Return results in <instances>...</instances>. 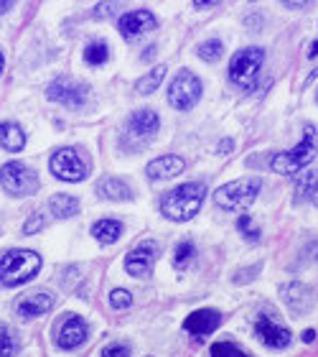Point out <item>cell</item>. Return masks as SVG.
Masks as SVG:
<instances>
[{
    "mask_svg": "<svg viewBox=\"0 0 318 357\" xmlns=\"http://www.w3.org/2000/svg\"><path fill=\"white\" fill-rule=\"evenodd\" d=\"M204 197H207V186L201 181H189V184L176 186L173 192L163 197L161 212L163 217H168L170 222H186V220L199 215Z\"/></svg>",
    "mask_w": 318,
    "mask_h": 357,
    "instance_id": "cell-1",
    "label": "cell"
},
{
    "mask_svg": "<svg viewBox=\"0 0 318 357\" xmlns=\"http://www.w3.org/2000/svg\"><path fill=\"white\" fill-rule=\"evenodd\" d=\"M318 153V135H316V128L308 123L303 128V138L298 146H293L290 151H283L278 156H273V172L275 174H283V176H293V174H301L305 172V166L311 164L313 158Z\"/></svg>",
    "mask_w": 318,
    "mask_h": 357,
    "instance_id": "cell-2",
    "label": "cell"
},
{
    "mask_svg": "<svg viewBox=\"0 0 318 357\" xmlns=\"http://www.w3.org/2000/svg\"><path fill=\"white\" fill-rule=\"evenodd\" d=\"M41 271V258L33 250H8L0 255V283L13 289L31 281Z\"/></svg>",
    "mask_w": 318,
    "mask_h": 357,
    "instance_id": "cell-3",
    "label": "cell"
},
{
    "mask_svg": "<svg viewBox=\"0 0 318 357\" xmlns=\"http://www.w3.org/2000/svg\"><path fill=\"white\" fill-rule=\"evenodd\" d=\"M260 189H262V178L244 176V178H237V181H230V184L219 186L214 192V202H216V207L234 212V209L250 207L252 202L257 199Z\"/></svg>",
    "mask_w": 318,
    "mask_h": 357,
    "instance_id": "cell-4",
    "label": "cell"
},
{
    "mask_svg": "<svg viewBox=\"0 0 318 357\" xmlns=\"http://www.w3.org/2000/svg\"><path fill=\"white\" fill-rule=\"evenodd\" d=\"M262 61H265V52L257 49V46H247L242 52H237L230 61V79L237 87L252 89L260 77V69H262Z\"/></svg>",
    "mask_w": 318,
    "mask_h": 357,
    "instance_id": "cell-5",
    "label": "cell"
},
{
    "mask_svg": "<svg viewBox=\"0 0 318 357\" xmlns=\"http://www.w3.org/2000/svg\"><path fill=\"white\" fill-rule=\"evenodd\" d=\"M49 169H51L54 176L61 178V181H69V184L84 181L89 174V164L77 149H59L49 161Z\"/></svg>",
    "mask_w": 318,
    "mask_h": 357,
    "instance_id": "cell-6",
    "label": "cell"
},
{
    "mask_svg": "<svg viewBox=\"0 0 318 357\" xmlns=\"http://www.w3.org/2000/svg\"><path fill=\"white\" fill-rule=\"evenodd\" d=\"M0 184L13 197H29V194L38 192L36 172L29 169L26 164H18V161H10L0 169Z\"/></svg>",
    "mask_w": 318,
    "mask_h": 357,
    "instance_id": "cell-7",
    "label": "cell"
},
{
    "mask_svg": "<svg viewBox=\"0 0 318 357\" xmlns=\"http://www.w3.org/2000/svg\"><path fill=\"white\" fill-rule=\"evenodd\" d=\"M201 92H204V87H201V79L193 72H189V69H184L181 75L170 82L168 87V102L176 107V110H191L193 105L201 100Z\"/></svg>",
    "mask_w": 318,
    "mask_h": 357,
    "instance_id": "cell-8",
    "label": "cell"
},
{
    "mask_svg": "<svg viewBox=\"0 0 318 357\" xmlns=\"http://www.w3.org/2000/svg\"><path fill=\"white\" fill-rule=\"evenodd\" d=\"M158 128H161V118H158L156 110H135L127 118L122 138L125 141H138V146H143V143H148L158 133Z\"/></svg>",
    "mask_w": 318,
    "mask_h": 357,
    "instance_id": "cell-9",
    "label": "cell"
},
{
    "mask_svg": "<svg viewBox=\"0 0 318 357\" xmlns=\"http://www.w3.org/2000/svg\"><path fill=\"white\" fill-rule=\"evenodd\" d=\"M158 255H161V245L156 240H143L141 245H135L125 258V271L135 278H143L148 275L156 266Z\"/></svg>",
    "mask_w": 318,
    "mask_h": 357,
    "instance_id": "cell-10",
    "label": "cell"
},
{
    "mask_svg": "<svg viewBox=\"0 0 318 357\" xmlns=\"http://www.w3.org/2000/svg\"><path fill=\"white\" fill-rule=\"evenodd\" d=\"M87 84L77 82V79H69V77H61L56 82L49 84L46 89V97L51 100V102H61L67 105V107H81V105L87 102Z\"/></svg>",
    "mask_w": 318,
    "mask_h": 357,
    "instance_id": "cell-11",
    "label": "cell"
},
{
    "mask_svg": "<svg viewBox=\"0 0 318 357\" xmlns=\"http://www.w3.org/2000/svg\"><path fill=\"white\" fill-rule=\"evenodd\" d=\"M255 335H257L260 342L273 347V350H285L290 344V340H293L290 329L278 324L273 317H257V321H255Z\"/></svg>",
    "mask_w": 318,
    "mask_h": 357,
    "instance_id": "cell-12",
    "label": "cell"
},
{
    "mask_svg": "<svg viewBox=\"0 0 318 357\" xmlns=\"http://www.w3.org/2000/svg\"><path fill=\"white\" fill-rule=\"evenodd\" d=\"M87 321L77 317V314H69V317H64L59 329H56V342H59L61 350H74V347L87 342Z\"/></svg>",
    "mask_w": 318,
    "mask_h": 357,
    "instance_id": "cell-13",
    "label": "cell"
},
{
    "mask_svg": "<svg viewBox=\"0 0 318 357\" xmlns=\"http://www.w3.org/2000/svg\"><path fill=\"white\" fill-rule=\"evenodd\" d=\"M156 26H158V21L150 10H130V13H125L118 21L120 33H122L125 38L141 36V33H145V31H153Z\"/></svg>",
    "mask_w": 318,
    "mask_h": 357,
    "instance_id": "cell-14",
    "label": "cell"
},
{
    "mask_svg": "<svg viewBox=\"0 0 318 357\" xmlns=\"http://www.w3.org/2000/svg\"><path fill=\"white\" fill-rule=\"evenodd\" d=\"M54 309V296L51 294H46V291H36V294H26L21 296L18 306H15V312L21 319H36L41 314H49Z\"/></svg>",
    "mask_w": 318,
    "mask_h": 357,
    "instance_id": "cell-15",
    "label": "cell"
},
{
    "mask_svg": "<svg viewBox=\"0 0 318 357\" xmlns=\"http://www.w3.org/2000/svg\"><path fill=\"white\" fill-rule=\"evenodd\" d=\"M219 324H222L219 312H214V309H199V312H193L186 317L184 329L193 337H204V335H212Z\"/></svg>",
    "mask_w": 318,
    "mask_h": 357,
    "instance_id": "cell-16",
    "label": "cell"
},
{
    "mask_svg": "<svg viewBox=\"0 0 318 357\" xmlns=\"http://www.w3.org/2000/svg\"><path fill=\"white\" fill-rule=\"evenodd\" d=\"M283 298H285V304L290 306L293 314L311 312V306H313V291L301 281H293V283H288V286H283Z\"/></svg>",
    "mask_w": 318,
    "mask_h": 357,
    "instance_id": "cell-17",
    "label": "cell"
},
{
    "mask_svg": "<svg viewBox=\"0 0 318 357\" xmlns=\"http://www.w3.org/2000/svg\"><path fill=\"white\" fill-rule=\"evenodd\" d=\"M186 164L181 156H173V153H168V156H161V158H153L148 166H145V176L148 178H173L178 176V174L184 172Z\"/></svg>",
    "mask_w": 318,
    "mask_h": 357,
    "instance_id": "cell-18",
    "label": "cell"
},
{
    "mask_svg": "<svg viewBox=\"0 0 318 357\" xmlns=\"http://www.w3.org/2000/svg\"><path fill=\"white\" fill-rule=\"evenodd\" d=\"M97 194L104 197V199H112V202H130L133 199V189L122 181V178H115V176H107L102 178L100 184H97Z\"/></svg>",
    "mask_w": 318,
    "mask_h": 357,
    "instance_id": "cell-19",
    "label": "cell"
},
{
    "mask_svg": "<svg viewBox=\"0 0 318 357\" xmlns=\"http://www.w3.org/2000/svg\"><path fill=\"white\" fill-rule=\"evenodd\" d=\"M26 146V133L21 130V126L15 123H3L0 126V149L6 151H21Z\"/></svg>",
    "mask_w": 318,
    "mask_h": 357,
    "instance_id": "cell-20",
    "label": "cell"
},
{
    "mask_svg": "<svg viewBox=\"0 0 318 357\" xmlns=\"http://www.w3.org/2000/svg\"><path fill=\"white\" fill-rule=\"evenodd\" d=\"M49 207H51L54 217L67 220V217H74L79 212V199H77L74 194H54Z\"/></svg>",
    "mask_w": 318,
    "mask_h": 357,
    "instance_id": "cell-21",
    "label": "cell"
},
{
    "mask_svg": "<svg viewBox=\"0 0 318 357\" xmlns=\"http://www.w3.org/2000/svg\"><path fill=\"white\" fill-rule=\"evenodd\" d=\"M120 235H122V222H118V220H100L92 225V238H97L104 245L115 243Z\"/></svg>",
    "mask_w": 318,
    "mask_h": 357,
    "instance_id": "cell-22",
    "label": "cell"
},
{
    "mask_svg": "<svg viewBox=\"0 0 318 357\" xmlns=\"http://www.w3.org/2000/svg\"><path fill=\"white\" fill-rule=\"evenodd\" d=\"M318 192V169L303 172L296 181V204H303L305 199H311Z\"/></svg>",
    "mask_w": 318,
    "mask_h": 357,
    "instance_id": "cell-23",
    "label": "cell"
},
{
    "mask_svg": "<svg viewBox=\"0 0 318 357\" xmlns=\"http://www.w3.org/2000/svg\"><path fill=\"white\" fill-rule=\"evenodd\" d=\"M163 77H166V67H153L148 75H143L138 82H135V92L138 95H150V92H156L158 84L163 82Z\"/></svg>",
    "mask_w": 318,
    "mask_h": 357,
    "instance_id": "cell-24",
    "label": "cell"
},
{
    "mask_svg": "<svg viewBox=\"0 0 318 357\" xmlns=\"http://www.w3.org/2000/svg\"><path fill=\"white\" fill-rule=\"evenodd\" d=\"M107 59H110V46L104 44V41H92V44H87V49H84V61H87L89 67H100V64H104Z\"/></svg>",
    "mask_w": 318,
    "mask_h": 357,
    "instance_id": "cell-25",
    "label": "cell"
},
{
    "mask_svg": "<svg viewBox=\"0 0 318 357\" xmlns=\"http://www.w3.org/2000/svg\"><path fill=\"white\" fill-rule=\"evenodd\" d=\"M18 355V340L13 329L8 324H0V357H15Z\"/></svg>",
    "mask_w": 318,
    "mask_h": 357,
    "instance_id": "cell-26",
    "label": "cell"
},
{
    "mask_svg": "<svg viewBox=\"0 0 318 357\" xmlns=\"http://www.w3.org/2000/svg\"><path fill=\"white\" fill-rule=\"evenodd\" d=\"M196 258V248H193L191 240H184V243H178L176 253H173V266L181 271V268H189L191 261Z\"/></svg>",
    "mask_w": 318,
    "mask_h": 357,
    "instance_id": "cell-27",
    "label": "cell"
},
{
    "mask_svg": "<svg viewBox=\"0 0 318 357\" xmlns=\"http://www.w3.org/2000/svg\"><path fill=\"white\" fill-rule=\"evenodd\" d=\"M212 357H252L250 352L239 350L237 344L224 340V342H214L212 344Z\"/></svg>",
    "mask_w": 318,
    "mask_h": 357,
    "instance_id": "cell-28",
    "label": "cell"
},
{
    "mask_svg": "<svg viewBox=\"0 0 318 357\" xmlns=\"http://www.w3.org/2000/svg\"><path fill=\"white\" fill-rule=\"evenodd\" d=\"M224 54V44L219 38H209L204 44H199V56L207 61H219V56Z\"/></svg>",
    "mask_w": 318,
    "mask_h": 357,
    "instance_id": "cell-29",
    "label": "cell"
},
{
    "mask_svg": "<svg viewBox=\"0 0 318 357\" xmlns=\"http://www.w3.org/2000/svg\"><path fill=\"white\" fill-rule=\"evenodd\" d=\"M237 227H239V232H242L244 238L250 240V243H257V240H260V230H257V225L252 222V217L242 215L237 220Z\"/></svg>",
    "mask_w": 318,
    "mask_h": 357,
    "instance_id": "cell-30",
    "label": "cell"
},
{
    "mask_svg": "<svg viewBox=\"0 0 318 357\" xmlns=\"http://www.w3.org/2000/svg\"><path fill=\"white\" fill-rule=\"evenodd\" d=\"M130 304H133V296H130V291L115 289L110 294V306H112V309L122 312V309H130Z\"/></svg>",
    "mask_w": 318,
    "mask_h": 357,
    "instance_id": "cell-31",
    "label": "cell"
},
{
    "mask_svg": "<svg viewBox=\"0 0 318 357\" xmlns=\"http://www.w3.org/2000/svg\"><path fill=\"white\" fill-rule=\"evenodd\" d=\"M44 225H46L44 215H41V212H36V215H31L29 222L23 225V232H26V235H33V232L44 230Z\"/></svg>",
    "mask_w": 318,
    "mask_h": 357,
    "instance_id": "cell-32",
    "label": "cell"
},
{
    "mask_svg": "<svg viewBox=\"0 0 318 357\" xmlns=\"http://www.w3.org/2000/svg\"><path fill=\"white\" fill-rule=\"evenodd\" d=\"M100 357H130V347L127 344H107Z\"/></svg>",
    "mask_w": 318,
    "mask_h": 357,
    "instance_id": "cell-33",
    "label": "cell"
},
{
    "mask_svg": "<svg viewBox=\"0 0 318 357\" xmlns=\"http://www.w3.org/2000/svg\"><path fill=\"white\" fill-rule=\"evenodd\" d=\"M216 149H219V153H227V151L234 149V143H232L230 138H227V141H219V146H216Z\"/></svg>",
    "mask_w": 318,
    "mask_h": 357,
    "instance_id": "cell-34",
    "label": "cell"
},
{
    "mask_svg": "<svg viewBox=\"0 0 318 357\" xmlns=\"http://www.w3.org/2000/svg\"><path fill=\"white\" fill-rule=\"evenodd\" d=\"M313 340H316V332H313V329H305V332H303V342H313Z\"/></svg>",
    "mask_w": 318,
    "mask_h": 357,
    "instance_id": "cell-35",
    "label": "cell"
},
{
    "mask_svg": "<svg viewBox=\"0 0 318 357\" xmlns=\"http://www.w3.org/2000/svg\"><path fill=\"white\" fill-rule=\"evenodd\" d=\"M10 8H13L10 0H0V13H6V10H10Z\"/></svg>",
    "mask_w": 318,
    "mask_h": 357,
    "instance_id": "cell-36",
    "label": "cell"
},
{
    "mask_svg": "<svg viewBox=\"0 0 318 357\" xmlns=\"http://www.w3.org/2000/svg\"><path fill=\"white\" fill-rule=\"evenodd\" d=\"M285 8H293V10H298V8H305V3H285Z\"/></svg>",
    "mask_w": 318,
    "mask_h": 357,
    "instance_id": "cell-37",
    "label": "cell"
},
{
    "mask_svg": "<svg viewBox=\"0 0 318 357\" xmlns=\"http://www.w3.org/2000/svg\"><path fill=\"white\" fill-rule=\"evenodd\" d=\"M308 56H313V59H316V56H318V44L311 46V54H308Z\"/></svg>",
    "mask_w": 318,
    "mask_h": 357,
    "instance_id": "cell-38",
    "label": "cell"
},
{
    "mask_svg": "<svg viewBox=\"0 0 318 357\" xmlns=\"http://www.w3.org/2000/svg\"><path fill=\"white\" fill-rule=\"evenodd\" d=\"M3 67H6V59H3V54H0V75H3Z\"/></svg>",
    "mask_w": 318,
    "mask_h": 357,
    "instance_id": "cell-39",
    "label": "cell"
},
{
    "mask_svg": "<svg viewBox=\"0 0 318 357\" xmlns=\"http://www.w3.org/2000/svg\"><path fill=\"white\" fill-rule=\"evenodd\" d=\"M313 199H316V207H318V192H316V194H313Z\"/></svg>",
    "mask_w": 318,
    "mask_h": 357,
    "instance_id": "cell-40",
    "label": "cell"
}]
</instances>
